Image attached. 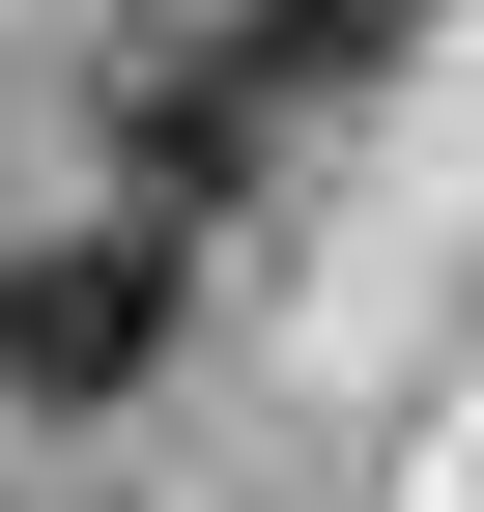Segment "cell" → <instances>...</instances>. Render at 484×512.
<instances>
[{
  "mask_svg": "<svg viewBox=\"0 0 484 512\" xmlns=\"http://www.w3.org/2000/svg\"><path fill=\"white\" fill-rule=\"evenodd\" d=\"M143 342H171V256H143V228H57V256H0V370H29V399H114Z\"/></svg>",
  "mask_w": 484,
  "mask_h": 512,
  "instance_id": "cell-1",
  "label": "cell"
},
{
  "mask_svg": "<svg viewBox=\"0 0 484 512\" xmlns=\"http://www.w3.org/2000/svg\"><path fill=\"white\" fill-rule=\"evenodd\" d=\"M399 29H428V0H257V29H228V57H257V86H371Z\"/></svg>",
  "mask_w": 484,
  "mask_h": 512,
  "instance_id": "cell-3",
  "label": "cell"
},
{
  "mask_svg": "<svg viewBox=\"0 0 484 512\" xmlns=\"http://www.w3.org/2000/svg\"><path fill=\"white\" fill-rule=\"evenodd\" d=\"M114 143H143L171 200H228V171H257V57H228V29H171V57H114Z\"/></svg>",
  "mask_w": 484,
  "mask_h": 512,
  "instance_id": "cell-2",
  "label": "cell"
}]
</instances>
